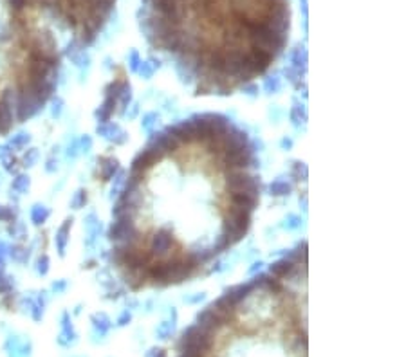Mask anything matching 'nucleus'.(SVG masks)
Returning a JSON list of instances; mask_svg holds the SVG:
<instances>
[{"label":"nucleus","instance_id":"4468645a","mask_svg":"<svg viewBox=\"0 0 406 357\" xmlns=\"http://www.w3.org/2000/svg\"><path fill=\"white\" fill-rule=\"evenodd\" d=\"M92 321V327H94V330L100 334V336H105L108 330H110V327H112V321H110V318H108L107 314H103V312H96L94 316L91 318Z\"/></svg>","mask_w":406,"mask_h":357},{"label":"nucleus","instance_id":"a18cd8bd","mask_svg":"<svg viewBox=\"0 0 406 357\" xmlns=\"http://www.w3.org/2000/svg\"><path fill=\"white\" fill-rule=\"evenodd\" d=\"M260 267H262V262H258V263H255V265H253V267H251V271H249V272H251V274H253V272H255V271H256V269H260Z\"/></svg>","mask_w":406,"mask_h":357},{"label":"nucleus","instance_id":"2eb2a0df","mask_svg":"<svg viewBox=\"0 0 406 357\" xmlns=\"http://www.w3.org/2000/svg\"><path fill=\"white\" fill-rule=\"evenodd\" d=\"M31 142V133L29 132H17L13 133L11 137H9V141L6 142L9 148L13 152L17 150H24V148H27V145Z\"/></svg>","mask_w":406,"mask_h":357},{"label":"nucleus","instance_id":"cd10ccee","mask_svg":"<svg viewBox=\"0 0 406 357\" xmlns=\"http://www.w3.org/2000/svg\"><path fill=\"white\" fill-rule=\"evenodd\" d=\"M126 177L128 175H126L123 170H119V172L112 177L114 181H112V189H110V191H112V197L114 195H119L123 191V188H125V184H126Z\"/></svg>","mask_w":406,"mask_h":357},{"label":"nucleus","instance_id":"dca6fc26","mask_svg":"<svg viewBox=\"0 0 406 357\" xmlns=\"http://www.w3.org/2000/svg\"><path fill=\"white\" fill-rule=\"evenodd\" d=\"M69 58L73 60V63L78 67V70L82 74L85 73L89 67H91V56H89V52H87L85 49H78V51H74Z\"/></svg>","mask_w":406,"mask_h":357},{"label":"nucleus","instance_id":"b1692460","mask_svg":"<svg viewBox=\"0 0 406 357\" xmlns=\"http://www.w3.org/2000/svg\"><path fill=\"white\" fill-rule=\"evenodd\" d=\"M18 207L17 206H0V222H6V224H9V222H15V220H18Z\"/></svg>","mask_w":406,"mask_h":357},{"label":"nucleus","instance_id":"7c9ffc66","mask_svg":"<svg viewBox=\"0 0 406 357\" xmlns=\"http://www.w3.org/2000/svg\"><path fill=\"white\" fill-rule=\"evenodd\" d=\"M284 226L285 229H289V231H293V229H300L303 226V220H302V217H298V215H287L284 219Z\"/></svg>","mask_w":406,"mask_h":357},{"label":"nucleus","instance_id":"412c9836","mask_svg":"<svg viewBox=\"0 0 406 357\" xmlns=\"http://www.w3.org/2000/svg\"><path fill=\"white\" fill-rule=\"evenodd\" d=\"M89 202V191L85 188H78L73 193V198H71V207L73 209H82V207L87 206Z\"/></svg>","mask_w":406,"mask_h":357},{"label":"nucleus","instance_id":"4be33fe9","mask_svg":"<svg viewBox=\"0 0 406 357\" xmlns=\"http://www.w3.org/2000/svg\"><path fill=\"white\" fill-rule=\"evenodd\" d=\"M8 233H9V237L22 240V238L27 237V226L24 224L20 219H18V220H15V222H9V224H8Z\"/></svg>","mask_w":406,"mask_h":357},{"label":"nucleus","instance_id":"6ab92c4d","mask_svg":"<svg viewBox=\"0 0 406 357\" xmlns=\"http://www.w3.org/2000/svg\"><path fill=\"white\" fill-rule=\"evenodd\" d=\"M40 157V152L38 148H27V150H24V154L20 155V166L22 168H33L36 164V161H38Z\"/></svg>","mask_w":406,"mask_h":357},{"label":"nucleus","instance_id":"aec40b11","mask_svg":"<svg viewBox=\"0 0 406 357\" xmlns=\"http://www.w3.org/2000/svg\"><path fill=\"white\" fill-rule=\"evenodd\" d=\"M161 67V63H159V60H145V61H141V65H139V69H138V74L141 78H145V80H150L152 76H154V73H156L157 69Z\"/></svg>","mask_w":406,"mask_h":357},{"label":"nucleus","instance_id":"7ed1b4c3","mask_svg":"<svg viewBox=\"0 0 406 357\" xmlns=\"http://www.w3.org/2000/svg\"><path fill=\"white\" fill-rule=\"evenodd\" d=\"M83 228H85V245L87 247H94L98 238L101 237V231H103L101 220L98 219L96 213H89L83 219Z\"/></svg>","mask_w":406,"mask_h":357},{"label":"nucleus","instance_id":"79ce46f5","mask_svg":"<svg viewBox=\"0 0 406 357\" xmlns=\"http://www.w3.org/2000/svg\"><path fill=\"white\" fill-rule=\"evenodd\" d=\"M200 300H204V294H202V293L197 294V296H195V298H188V300H186V301H188V303H195V301H200Z\"/></svg>","mask_w":406,"mask_h":357},{"label":"nucleus","instance_id":"a878e982","mask_svg":"<svg viewBox=\"0 0 406 357\" xmlns=\"http://www.w3.org/2000/svg\"><path fill=\"white\" fill-rule=\"evenodd\" d=\"M49 269H51V260L47 254H40L38 258L35 260V272L38 276H47Z\"/></svg>","mask_w":406,"mask_h":357},{"label":"nucleus","instance_id":"20e7f679","mask_svg":"<svg viewBox=\"0 0 406 357\" xmlns=\"http://www.w3.org/2000/svg\"><path fill=\"white\" fill-rule=\"evenodd\" d=\"M119 172V161L112 155H103L98 159V179L101 182H108L112 181V177Z\"/></svg>","mask_w":406,"mask_h":357},{"label":"nucleus","instance_id":"f257e3e1","mask_svg":"<svg viewBox=\"0 0 406 357\" xmlns=\"http://www.w3.org/2000/svg\"><path fill=\"white\" fill-rule=\"evenodd\" d=\"M126 80L125 78H117V80H114L110 85L105 89V98L103 101H101V105L98 107V110L94 112L96 119H98V125H101V123H108L110 121V117L116 114L117 110V98H119V92H121V87L123 83H125Z\"/></svg>","mask_w":406,"mask_h":357},{"label":"nucleus","instance_id":"c756f323","mask_svg":"<svg viewBox=\"0 0 406 357\" xmlns=\"http://www.w3.org/2000/svg\"><path fill=\"white\" fill-rule=\"evenodd\" d=\"M157 121H159V114L157 112H148V114H145L143 116V121H141V126L147 132H154V126L157 125Z\"/></svg>","mask_w":406,"mask_h":357},{"label":"nucleus","instance_id":"ea45409f","mask_svg":"<svg viewBox=\"0 0 406 357\" xmlns=\"http://www.w3.org/2000/svg\"><path fill=\"white\" fill-rule=\"evenodd\" d=\"M130 319H132V316H130V312L128 310H125V312H123L121 316H119V318H117V325H119V327H123V325H126V323L130 321Z\"/></svg>","mask_w":406,"mask_h":357},{"label":"nucleus","instance_id":"bb28decb","mask_svg":"<svg viewBox=\"0 0 406 357\" xmlns=\"http://www.w3.org/2000/svg\"><path fill=\"white\" fill-rule=\"evenodd\" d=\"M2 166H4V172H8L9 175H17V173H20V161H18V157H15V154L6 157V159L2 161Z\"/></svg>","mask_w":406,"mask_h":357},{"label":"nucleus","instance_id":"39448f33","mask_svg":"<svg viewBox=\"0 0 406 357\" xmlns=\"http://www.w3.org/2000/svg\"><path fill=\"white\" fill-rule=\"evenodd\" d=\"M73 217L71 219H65L61 222V226L56 229V235H54V244H56V251L60 256H65L67 253V245H69V238H71V229H73Z\"/></svg>","mask_w":406,"mask_h":357},{"label":"nucleus","instance_id":"2f4dec72","mask_svg":"<svg viewBox=\"0 0 406 357\" xmlns=\"http://www.w3.org/2000/svg\"><path fill=\"white\" fill-rule=\"evenodd\" d=\"M58 168H60V159L56 157V154L52 152L51 155H49L47 159H45V164H43V170L47 173H56Z\"/></svg>","mask_w":406,"mask_h":357},{"label":"nucleus","instance_id":"f3484780","mask_svg":"<svg viewBox=\"0 0 406 357\" xmlns=\"http://www.w3.org/2000/svg\"><path fill=\"white\" fill-rule=\"evenodd\" d=\"M269 191H271V195H275V197H287V195H291V191H293V186L285 181V179H277V181H273L271 184H269Z\"/></svg>","mask_w":406,"mask_h":357},{"label":"nucleus","instance_id":"e433bc0d","mask_svg":"<svg viewBox=\"0 0 406 357\" xmlns=\"http://www.w3.org/2000/svg\"><path fill=\"white\" fill-rule=\"evenodd\" d=\"M141 61L143 60H141V56H139V52L138 51H132V52H130V56H128V69L132 70V73H138Z\"/></svg>","mask_w":406,"mask_h":357},{"label":"nucleus","instance_id":"1a4fd4ad","mask_svg":"<svg viewBox=\"0 0 406 357\" xmlns=\"http://www.w3.org/2000/svg\"><path fill=\"white\" fill-rule=\"evenodd\" d=\"M76 341V332L73 328V323H71V316L69 312H63L61 316V334H60V344L67 346V344L74 343Z\"/></svg>","mask_w":406,"mask_h":357},{"label":"nucleus","instance_id":"f704fd0d","mask_svg":"<svg viewBox=\"0 0 406 357\" xmlns=\"http://www.w3.org/2000/svg\"><path fill=\"white\" fill-rule=\"evenodd\" d=\"M78 148H80V155L89 154V152L92 150V137L91 135H82V137H78Z\"/></svg>","mask_w":406,"mask_h":357},{"label":"nucleus","instance_id":"a19ab883","mask_svg":"<svg viewBox=\"0 0 406 357\" xmlns=\"http://www.w3.org/2000/svg\"><path fill=\"white\" fill-rule=\"evenodd\" d=\"M147 357H168V355H166V352L163 348H152L148 350Z\"/></svg>","mask_w":406,"mask_h":357},{"label":"nucleus","instance_id":"393cba45","mask_svg":"<svg viewBox=\"0 0 406 357\" xmlns=\"http://www.w3.org/2000/svg\"><path fill=\"white\" fill-rule=\"evenodd\" d=\"M15 291V278L6 274V271H0V296L9 294Z\"/></svg>","mask_w":406,"mask_h":357},{"label":"nucleus","instance_id":"37998d69","mask_svg":"<svg viewBox=\"0 0 406 357\" xmlns=\"http://www.w3.org/2000/svg\"><path fill=\"white\" fill-rule=\"evenodd\" d=\"M282 147H284V148H287V150H289V148L293 147V141H291V139H287V137H285V139H282Z\"/></svg>","mask_w":406,"mask_h":357},{"label":"nucleus","instance_id":"c03bdc74","mask_svg":"<svg viewBox=\"0 0 406 357\" xmlns=\"http://www.w3.org/2000/svg\"><path fill=\"white\" fill-rule=\"evenodd\" d=\"M138 110H139V105H138V103H134V105H132V112L128 114V117H136V114H138Z\"/></svg>","mask_w":406,"mask_h":357},{"label":"nucleus","instance_id":"a211bd4d","mask_svg":"<svg viewBox=\"0 0 406 357\" xmlns=\"http://www.w3.org/2000/svg\"><path fill=\"white\" fill-rule=\"evenodd\" d=\"M175 319H177V310L172 309V321H163L157 328V336L159 339H168L172 337L173 330H175Z\"/></svg>","mask_w":406,"mask_h":357},{"label":"nucleus","instance_id":"58836bf2","mask_svg":"<svg viewBox=\"0 0 406 357\" xmlns=\"http://www.w3.org/2000/svg\"><path fill=\"white\" fill-rule=\"evenodd\" d=\"M11 154H15L13 150H11V148L8 147V145H0V163H2V161L6 159V157H9V155Z\"/></svg>","mask_w":406,"mask_h":357},{"label":"nucleus","instance_id":"423d86ee","mask_svg":"<svg viewBox=\"0 0 406 357\" xmlns=\"http://www.w3.org/2000/svg\"><path fill=\"white\" fill-rule=\"evenodd\" d=\"M45 305H47V293H45V291L38 293L36 296L29 298V301H27V309H29L31 316H33L35 321H40V319L43 318Z\"/></svg>","mask_w":406,"mask_h":357},{"label":"nucleus","instance_id":"9b49d317","mask_svg":"<svg viewBox=\"0 0 406 357\" xmlns=\"http://www.w3.org/2000/svg\"><path fill=\"white\" fill-rule=\"evenodd\" d=\"M132 103V87H130L128 80L123 83L121 92H119V98H117V110L116 114H126L128 110V105Z\"/></svg>","mask_w":406,"mask_h":357},{"label":"nucleus","instance_id":"c9c22d12","mask_svg":"<svg viewBox=\"0 0 406 357\" xmlns=\"http://www.w3.org/2000/svg\"><path fill=\"white\" fill-rule=\"evenodd\" d=\"M293 173H294V177H296V181H305L307 179V166L303 163H294Z\"/></svg>","mask_w":406,"mask_h":357},{"label":"nucleus","instance_id":"c85d7f7f","mask_svg":"<svg viewBox=\"0 0 406 357\" xmlns=\"http://www.w3.org/2000/svg\"><path fill=\"white\" fill-rule=\"evenodd\" d=\"M282 89V80L278 76H269L265 78L264 82V91L267 92V94H277V92H280Z\"/></svg>","mask_w":406,"mask_h":357},{"label":"nucleus","instance_id":"5701e85b","mask_svg":"<svg viewBox=\"0 0 406 357\" xmlns=\"http://www.w3.org/2000/svg\"><path fill=\"white\" fill-rule=\"evenodd\" d=\"M285 76L293 83L296 89H302L303 83V76H305V70H300V69H294V67H285Z\"/></svg>","mask_w":406,"mask_h":357},{"label":"nucleus","instance_id":"f8f14e48","mask_svg":"<svg viewBox=\"0 0 406 357\" xmlns=\"http://www.w3.org/2000/svg\"><path fill=\"white\" fill-rule=\"evenodd\" d=\"M289 117H291V121H293V125L296 126V128H302V126L307 123V108H305V105L300 103V101H294L293 108H291V112H289Z\"/></svg>","mask_w":406,"mask_h":357},{"label":"nucleus","instance_id":"ddd939ff","mask_svg":"<svg viewBox=\"0 0 406 357\" xmlns=\"http://www.w3.org/2000/svg\"><path fill=\"white\" fill-rule=\"evenodd\" d=\"M289 60H291L289 67L305 70L307 69V51H305V47H303V45L294 47L293 51H291V54H289Z\"/></svg>","mask_w":406,"mask_h":357},{"label":"nucleus","instance_id":"9d476101","mask_svg":"<svg viewBox=\"0 0 406 357\" xmlns=\"http://www.w3.org/2000/svg\"><path fill=\"white\" fill-rule=\"evenodd\" d=\"M29 217H31V222H33L35 226H42V224H45V222L49 220V217H51V209H49L45 204L36 202V204H33V207H31Z\"/></svg>","mask_w":406,"mask_h":357},{"label":"nucleus","instance_id":"f03ea898","mask_svg":"<svg viewBox=\"0 0 406 357\" xmlns=\"http://www.w3.org/2000/svg\"><path fill=\"white\" fill-rule=\"evenodd\" d=\"M96 132L100 133L105 141L112 142V145H116V147H121V145H125V142L128 141V133L117 125V123H112V121L98 125Z\"/></svg>","mask_w":406,"mask_h":357},{"label":"nucleus","instance_id":"4c0bfd02","mask_svg":"<svg viewBox=\"0 0 406 357\" xmlns=\"http://www.w3.org/2000/svg\"><path fill=\"white\" fill-rule=\"evenodd\" d=\"M67 289V281L65 280H56V281H52V285H51V293H54V294H61Z\"/></svg>","mask_w":406,"mask_h":357},{"label":"nucleus","instance_id":"473e14b6","mask_svg":"<svg viewBox=\"0 0 406 357\" xmlns=\"http://www.w3.org/2000/svg\"><path fill=\"white\" fill-rule=\"evenodd\" d=\"M78 155H80L78 137H73L69 141V145H67V148H65V157H67V159H71V161H74Z\"/></svg>","mask_w":406,"mask_h":357},{"label":"nucleus","instance_id":"0eeeda50","mask_svg":"<svg viewBox=\"0 0 406 357\" xmlns=\"http://www.w3.org/2000/svg\"><path fill=\"white\" fill-rule=\"evenodd\" d=\"M29 188H31L29 175H27V173H17V175H15V179H13V182H11V195H9V197L17 200L20 195L27 193V191H29Z\"/></svg>","mask_w":406,"mask_h":357},{"label":"nucleus","instance_id":"6e6552de","mask_svg":"<svg viewBox=\"0 0 406 357\" xmlns=\"http://www.w3.org/2000/svg\"><path fill=\"white\" fill-rule=\"evenodd\" d=\"M8 258H11L15 263H27L31 258V247H26L20 242L11 244L8 249Z\"/></svg>","mask_w":406,"mask_h":357},{"label":"nucleus","instance_id":"72a5a7b5","mask_svg":"<svg viewBox=\"0 0 406 357\" xmlns=\"http://www.w3.org/2000/svg\"><path fill=\"white\" fill-rule=\"evenodd\" d=\"M63 107H65V101L61 98H52V107H51V117L52 119H58L63 112Z\"/></svg>","mask_w":406,"mask_h":357}]
</instances>
